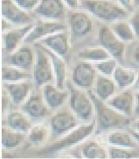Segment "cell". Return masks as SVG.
<instances>
[{
    "mask_svg": "<svg viewBox=\"0 0 139 159\" xmlns=\"http://www.w3.org/2000/svg\"><path fill=\"white\" fill-rule=\"evenodd\" d=\"M95 125V123L93 122L88 125L76 126L75 129L65 135L62 139L44 148L41 151V154H52L77 145L93 133Z\"/></svg>",
    "mask_w": 139,
    "mask_h": 159,
    "instance_id": "3",
    "label": "cell"
},
{
    "mask_svg": "<svg viewBox=\"0 0 139 159\" xmlns=\"http://www.w3.org/2000/svg\"><path fill=\"white\" fill-rule=\"evenodd\" d=\"M135 129H136V131H137L138 132H139V119L137 120V122H135Z\"/></svg>",
    "mask_w": 139,
    "mask_h": 159,
    "instance_id": "42",
    "label": "cell"
},
{
    "mask_svg": "<svg viewBox=\"0 0 139 159\" xmlns=\"http://www.w3.org/2000/svg\"><path fill=\"white\" fill-rule=\"evenodd\" d=\"M82 156L86 158H106L109 154L102 145L96 142H90L82 149Z\"/></svg>",
    "mask_w": 139,
    "mask_h": 159,
    "instance_id": "30",
    "label": "cell"
},
{
    "mask_svg": "<svg viewBox=\"0 0 139 159\" xmlns=\"http://www.w3.org/2000/svg\"><path fill=\"white\" fill-rule=\"evenodd\" d=\"M99 40L111 57L116 60L121 61L125 52V43L117 37L111 28L107 26H103L99 31Z\"/></svg>",
    "mask_w": 139,
    "mask_h": 159,
    "instance_id": "6",
    "label": "cell"
},
{
    "mask_svg": "<svg viewBox=\"0 0 139 159\" xmlns=\"http://www.w3.org/2000/svg\"><path fill=\"white\" fill-rule=\"evenodd\" d=\"M22 110L29 117L40 118L49 114L47 105L44 99L39 95H34L25 102Z\"/></svg>",
    "mask_w": 139,
    "mask_h": 159,
    "instance_id": "17",
    "label": "cell"
},
{
    "mask_svg": "<svg viewBox=\"0 0 139 159\" xmlns=\"http://www.w3.org/2000/svg\"><path fill=\"white\" fill-rule=\"evenodd\" d=\"M4 87L12 102L15 104L18 105L28 99L33 84L27 79L14 83H7Z\"/></svg>",
    "mask_w": 139,
    "mask_h": 159,
    "instance_id": "16",
    "label": "cell"
},
{
    "mask_svg": "<svg viewBox=\"0 0 139 159\" xmlns=\"http://www.w3.org/2000/svg\"><path fill=\"white\" fill-rule=\"evenodd\" d=\"M118 4L128 11H131L134 8V0H117Z\"/></svg>",
    "mask_w": 139,
    "mask_h": 159,
    "instance_id": "35",
    "label": "cell"
},
{
    "mask_svg": "<svg viewBox=\"0 0 139 159\" xmlns=\"http://www.w3.org/2000/svg\"><path fill=\"white\" fill-rule=\"evenodd\" d=\"M94 66L97 72L102 76H113L115 70L118 66L117 60L116 58L111 57L104 61L94 64Z\"/></svg>",
    "mask_w": 139,
    "mask_h": 159,
    "instance_id": "32",
    "label": "cell"
},
{
    "mask_svg": "<svg viewBox=\"0 0 139 159\" xmlns=\"http://www.w3.org/2000/svg\"><path fill=\"white\" fill-rule=\"evenodd\" d=\"M30 75L25 70L20 69L13 66H7L2 67V79L6 83H14L27 80Z\"/></svg>",
    "mask_w": 139,
    "mask_h": 159,
    "instance_id": "27",
    "label": "cell"
},
{
    "mask_svg": "<svg viewBox=\"0 0 139 159\" xmlns=\"http://www.w3.org/2000/svg\"><path fill=\"white\" fill-rule=\"evenodd\" d=\"M135 113L139 116V92L135 95V105H134Z\"/></svg>",
    "mask_w": 139,
    "mask_h": 159,
    "instance_id": "38",
    "label": "cell"
},
{
    "mask_svg": "<svg viewBox=\"0 0 139 159\" xmlns=\"http://www.w3.org/2000/svg\"><path fill=\"white\" fill-rule=\"evenodd\" d=\"M69 26L71 36L75 38H80L91 31L93 22L86 13L73 12L69 16Z\"/></svg>",
    "mask_w": 139,
    "mask_h": 159,
    "instance_id": "14",
    "label": "cell"
},
{
    "mask_svg": "<svg viewBox=\"0 0 139 159\" xmlns=\"http://www.w3.org/2000/svg\"><path fill=\"white\" fill-rule=\"evenodd\" d=\"M78 57L81 60L95 64L111 58V55L103 47H92L81 49Z\"/></svg>",
    "mask_w": 139,
    "mask_h": 159,
    "instance_id": "24",
    "label": "cell"
},
{
    "mask_svg": "<svg viewBox=\"0 0 139 159\" xmlns=\"http://www.w3.org/2000/svg\"><path fill=\"white\" fill-rule=\"evenodd\" d=\"M10 61L12 66L22 70H29L34 63V52L29 47H20L11 53Z\"/></svg>",
    "mask_w": 139,
    "mask_h": 159,
    "instance_id": "19",
    "label": "cell"
},
{
    "mask_svg": "<svg viewBox=\"0 0 139 159\" xmlns=\"http://www.w3.org/2000/svg\"><path fill=\"white\" fill-rule=\"evenodd\" d=\"M16 4L26 11H29L36 8L40 2V0H13Z\"/></svg>",
    "mask_w": 139,
    "mask_h": 159,
    "instance_id": "33",
    "label": "cell"
},
{
    "mask_svg": "<svg viewBox=\"0 0 139 159\" xmlns=\"http://www.w3.org/2000/svg\"><path fill=\"white\" fill-rule=\"evenodd\" d=\"M70 107L73 113L82 120H89L93 114L94 104L90 98L84 91L69 84Z\"/></svg>",
    "mask_w": 139,
    "mask_h": 159,
    "instance_id": "5",
    "label": "cell"
},
{
    "mask_svg": "<svg viewBox=\"0 0 139 159\" xmlns=\"http://www.w3.org/2000/svg\"><path fill=\"white\" fill-rule=\"evenodd\" d=\"M129 23L134 31L136 36L139 38V9L132 14Z\"/></svg>",
    "mask_w": 139,
    "mask_h": 159,
    "instance_id": "34",
    "label": "cell"
},
{
    "mask_svg": "<svg viewBox=\"0 0 139 159\" xmlns=\"http://www.w3.org/2000/svg\"><path fill=\"white\" fill-rule=\"evenodd\" d=\"M38 43L63 58L69 54L70 50V41L68 36L64 31L52 34Z\"/></svg>",
    "mask_w": 139,
    "mask_h": 159,
    "instance_id": "12",
    "label": "cell"
},
{
    "mask_svg": "<svg viewBox=\"0 0 139 159\" xmlns=\"http://www.w3.org/2000/svg\"><path fill=\"white\" fill-rule=\"evenodd\" d=\"M2 13L3 18L13 25H25L32 21L27 11L20 8L13 0H2Z\"/></svg>",
    "mask_w": 139,
    "mask_h": 159,
    "instance_id": "10",
    "label": "cell"
},
{
    "mask_svg": "<svg viewBox=\"0 0 139 159\" xmlns=\"http://www.w3.org/2000/svg\"><path fill=\"white\" fill-rule=\"evenodd\" d=\"M116 84L114 80L107 76H99L95 82V94L102 101H107L116 91Z\"/></svg>",
    "mask_w": 139,
    "mask_h": 159,
    "instance_id": "22",
    "label": "cell"
},
{
    "mask_svg": "<svg viewBox=\"0 0 139 159\" xmlns=\"http://www.w3.org/2000/svg\"><path fill=\"white\" fill-rule=\"evenodd\" d=\"M63 2L66 7L71 8V9L76 8L81 3L80 0H63Z\"/></svg>",
    "mask_w": 139,
    "mask_h": 159,
    "instance_id": "36",
    "label": "cell"
},
{
    "mask_svg": "<svg viewBox=\"0 0 139 159\" xmlns=\"http://www.w3.org/2000/svg\"><path fill=\"white\" fill-rule=\"evenodd\" d=\"M8 127L14 131L27 133L31 128V124L25 114L19 111L11 112L7 117Z\"/></svg>",
    "mask_w": 139,
    "mask_h": 159,
    "instance_id": "25",
    "label": "cell"
},
{
    "mask_svg": "<svg viewBox=\"0 0 139 159\" xmlns=\"http://www.w3.org/2000/svg\"><path fill=\"white\" fill-rule=\"evenodd\" d=\"M11 23L9 22L8 21V20H7L4 18L2 19V30L4 32L7 31L8 30H9V29H11Z\"/></svg>",
    "mask_w": 139,
    "mask_h": 159,
    "instance_id": "37",
    "label": "cell"
},
{
    "mask_svg": "<svg viewBox=\"0 0 139 159\" xmlns=\"http://www.w3.org/2000/svg\"><path fill=\"white\" fill-rule=\"evenodd\" d=\"M80 4L88 13L105 22H116L125 19L128 11L111 0H81Z\"/></svg>",
    "mask_w": 139,
    "mask_h": 159,
    "instance_id": "1",
    "label": "cell"
},
{
    "mask_svg": "<svg viewBox=\"0 0 139 159\" xmlns=\"http://www.w3.org/2000/svg\"><path fill=\"white\" fill-rule=\"evenodd\" d=\"M25 138L24 133L10 128L2 129V145L4 148L13 149L20 145Z\"/></svg>",
    "mask_w": 139,
    "mask_h": 159,
    "instance_id": "28",
    "label": "cell"
},
{
    "mask_svg": "<svg viewBox=\"0 0 139 159\" xmlns=\"http://www.w3.org/2000/svg\"><path fill=\"white\" fill-rule=\"evenodd\" d=\"M42 47L47 52V54H48L50 61H51L53 71H54L56 86L60 89H63L66 77V65L64 58L54 54V52L50 51L43 45H42Z\"/></svg>",
    "mask_w": 139,
    "mask_h": 159,
    "instance_id": "18",
    "label": "cell"
},
{
    "mask_svg": "<svg viewBox=\"0 0 139 159\" xmlns=\"http://www.w3.org/2000/svg\"><path fill=\"white\" fill-rule=\"evenodd\" d=\"M65 8L63 0H40L34 11L44 20L60 21L65 16Z\"/></svg>",
    "mask_w": 139,
    "mask_h": 159,
    "instance_id": "8",
    "label": "cell"
},
{
    "mask_svg": "<svg viewBox=\"0 0 139 159\" xmlns=\"http://www.w3.org/2000/svg\"><path fill=\"white\" fill-rule=\"evenodd\" d=\"M109 156L111 158H133L139 157V149L137 148H125V147H111Z\"/></svg>",
    "mask_w": 139,
    "mask_h": 159,
    "instance_id": "31",
    "label": "cell"
},
{
    "mask_svg": "<svg viewBox=\"0 0 139 159\" xmlns=\"http://www.w3.org/2000/svg\"><path fill=\"white\" fill-rule=\"evenodd\" d=\"M132 86L136 90H137L138 92H139V73L137 74V78H136V80L134 81V84Z\"/></svg>",
    "mask_w": 139,
    "mask_h": 159,
    "instance_id": "40",
    "label": "cell"
},
{
    "mask_svg": "<svg viewBox=\"0 0 139 159\" xmlns=\"http://www.w3.org/2000/svg\"><path fill=\"white\" fill-rule=\"evenodd\" d=\"M111 29L117 37L124 43L132 42L137 38L130 23L123 20L115 22Z\"/></svg>",
    "mask_w": 139,
    "mask_h": 159,
    "instance_id": "26",
    "label": "cell"
},
{
    "mask_svg": "<svg viewBox=\"0 0 139 159\" xmlns=\"http://www.w3.org/2000/svg\"><path fill=\"white\" fill-rule=\"evenodd\" d=\"M130 134H131L134 137V138L136 140L138 141V143H139V132H138L137 131H134V130H130L129 131Z\"/></svg>",
    "mask_w": 139,
    "mask_h": 159,
    "instance_id": "41",
    "label": "cell"
},
{
    "mask_svg": "<svg viewBox=\"0 0 139 159\" xmlns=\"http://www.w3.org/2000/svg\"><path fill=\"white\" fill-rule=\"evenodd\" d=\"M96 69L92 63L83 61L74 67L72 72L73 84L80 88H89L95 82Z\"/></svg>",
    "mask_w": 139,
    "mask_h": 159,
    "instance_id": "9",
    "label": "cell"
},
{
    "mask_svg": "<svg viewBox=\"0 0 139 159\" xmlns=\"http://www.w3.org/2000/svg\"><path fill=\"white\" fill-rule=\"evenodd\" d=\"M34 24L22 25L19 27L11 29L4 32L3 34V45L7 52L12 53L20 48L21 43L25 41Z\"/></svg>",
    "mask_w": 139,
    "mask_h": 159,
    "instance_id": "11",
    "label": "cell"
},
{
    "mask_svg": "<svg viewBox=\"0 0 139 159\" xmlns=\"http://www.w3.org/2000/svg\"><path fill=\"white\" fill-rule=\"evenodd\" d=\"M134 4L137 7H139V0H134Z\"/></svg>",
    "mask_w": 139,
    "mask_h": 159,
    "instance_id": "43",
    "label": "cell"
},
{
    "mask_svg": "<svg viewBox=\"0 0 139 159\" xmlns=\"http://www.w3.org/2000/svg\"><path fill=\"white\" fill-rule=\"evenodd\" d=\"M76 119L69 112L62 111L53 116L49 121L50 129L54 136L66 134L76 126Z\"/></svg>",
    "mask_w": 139,
    "mask_h": 159,
    "instance_id": "13",
    "label": "cell"
},
{
    "mask_svg": "<svg viewBox=\"0 0 139 159\" xmlns=\"http://www.w3.org/2000/svg\"><path fill=\"white\" fill-rule=\"evenodd\" d=\"M28 133L29 142L34 145H39L45 142L48 137V126L45 124H38V125L31 126Z\"/></svg>",
    "mask_w": 139,
    "mask_h": 159,
    "instance_id": "29",
    "label": "cell"
},
{
    "mask_svg": "<svg viewBox=\"0 0 139 159\" xmlns=\"http://www.w3.org/2000/svg\"><path fill=\"white\" fill-rule=\"evenodd\" d=\"M67 93L57 86L46 84L43 88V99L47 107L57 108L63 104L67 99Z\"/></svg>",
    "mask_w": 139,
    "mask_h": 159,
    "instance_id": "20",
    "label": "cell"
},
{
    "mask_svg": "<svg viewBox=\"0 0 139 159\" xmlns=\"http://www.w3.org/2000/svg\"><path fill=\"white\" fill-rule=\"evenodd\" d=\"M66 26L60 21L41 20L34 25L33 28L26 36L25 42L38 43L41 40L60 31H63Z\"/></svg>",
    "mask_w": 139,
    "mask_h": 159,
    "instance_id": "7",
    "label": "cell"
},
{
    "mask_svg": "<svg viewBox=\"0 0 139 159\" xmlns=\"http://www.w3.org/2000/svg\"><path fill=\"white\" fill-rule=\"evenodd\" d=\"M88 94L97 112L100 125L102 129H107L129 123V117L119 113L109 104H105L104 101L99 99L95 94L91 91H88Z\"/></svg>",
    "mask_w": 139,
    "mask_h": 159,
    "instance_id": "2",
    "label": "cell"
},
{
    "mask_svg": "<svg viewBox=\"0 0 139 159\" xmlns=\"http://www.w3.org/2000/svg\"><path fill=\"white\" fill-rule=\"evenodd\" d=\"M108 143L114 147H125V148H138V141L131 134L123 131H114L109 134Z\"/></svg>",
    "mask_w": 139,
    "mask_h": 159,
    "instance_id": "21",
    "label": "cell"
},
{
    "mask_svg": "<svg viewBox=\"0 0 139 159\" xmlns=\"http://www.w3.org/2000/svg\"><path fill=\"white\" fill-rule=\"evenodd\" d=\"M107 104L119 113L129 117L134 111L135 96L131 91H123L108 99Z\"/></svg>",
    "mask_w": 139,
    "mask_h": 159,
    "instance_id": "15",
    "label": "cell"
},
{
    "mask_svg": "<svg viewBox=\"0 0 139 159\" xmlns=\"http://www.w3.org/2000/svg\"><path fill=\"white\" fill-rule=\"evenodd\" d=\"M137 75L134 70L118 66L113 75V79L117 86L127 88L134 85Z\"/></svg>",
    "mask_w": 139,
    "mask_h": 159,
    "instance_id": "23",
    "label": "cell"
},
{
    "mask_svg": "<svg viewBox=\"0 0 139 159\" xmlns=\"http://www.w3.org/2000/svg\"><path fill=\"white\" fill-rule=\"evenodd\" d=\"M36 56L34 63L33 76L38 86H42L49 84L54 79L52 65L48 54L40 43L35 44Z\"/></svg>",
    "mask_w": 139,
    "mask_h": 159,
    "instance_id": "4",
    "label": "cell"
},
{
    "mask_svg": "<svg viewBox=\"0 0 139 159\" xmlns=\"http://www.w3.org/2000/svg\"><path fill=\"white\" fill-rule=\"evenodd\" d=\"M134 59L135 63L139 66V45H138L134 49Z\"/></svg>",
    "mask_w": 139,
    "mask_h": 159,
    "instance_id": "39",
    "label": "cell"
}]
</instances>
